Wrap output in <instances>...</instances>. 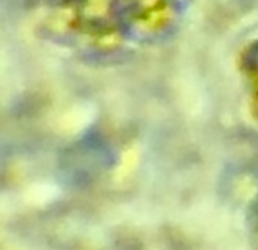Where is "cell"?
I'll list each match as a JSON object with an SVG mask.
<instances>
[{
  "mask_svg": "<svg viewBox=\"0 0 258 250\" xmlns=\"http://www.w3.org/2000/svg\"><path fill=\"white\" fill-rule=\"evenodd\" d=\"M256 224H258V206H256Z\"/></svg>",
  "mask_w": 258,
  "mask_h": 250,
  "instance_id": "cell-3",
  "label": "cell"
},
{
  "mask_svg": "<svg viewBox=\"0 0 258 250\" xmlns=\"http://www.w3.org/2000/svg\"><path fill=\"white\" fill-rule=\"evenodd\" d=\"M190 0H61L76 34L103 50L123 52L169 35Z\"/></svg>",
  "mask_w": 258,
  "mask_h": 250,
  "instance_id": "cell-1",
  "label": "cell"
},
{
  "mask_svg": "<svg viewBox=\"0 0 258 250\" xmlns=\"http://www.w3.org/2000/svg\"><path fill=\"white\" fill-rule=\"evenodd\" d=\"M238 73L244 85L250 114L258 120V37L249 41L240 52Z\"/></svg>",
  "mask_w": 258,
  "mask_h": 250,
  "instance_id": "cell-2",
  "label": "cell"
}]
</instances>
